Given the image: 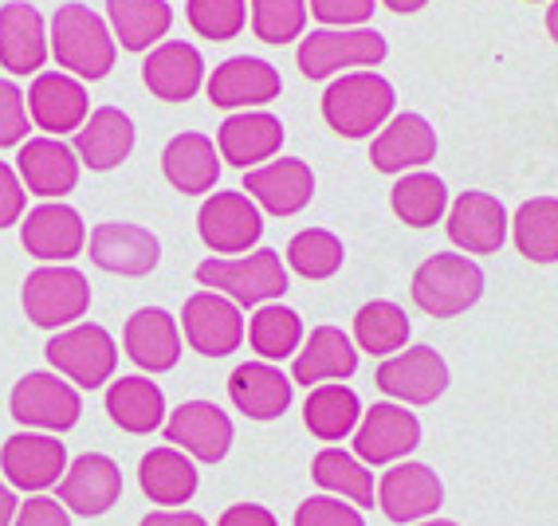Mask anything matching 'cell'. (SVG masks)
I'll use <instances>...</instances> for the list:
<instances>
[{"label":"cell","instance_id":"cell-18","mask_svg":"<svg viewBox=\"0 0 558 526\" xmlns=\"http://www.w3.org/2000/svg\"><path fill=\"white\" fill-rule=\"evenodd\" d=\"M80 154L63 138H28L16 154V178L24 181V189L36 193L44 200H63L75 185H80Z\"/></svg>","mask_w":558,"mask_h":526},{"label":"cell","instance_id":"cell-10","mask_svg":"<svg viewBox=\"0 0 558 526\" xmlns=\"http://www.w3.org/2000/svg\"><path fill=\"white\" fill-rule=\"evenodd\" d=\"M197 232L217 256H240L264 236V217L248 193H209L197 212Z\"/></svg>","mask_w":558,"mask_h":526},{"label":"cell","instance_id":"cell-53","mask_svg":"<svg viewBox=\"0 0 558 526\" xmlns=\"http://www.w3.org/2000/svg\"><path fill=\"white\" fill-rule=\"evenodd\" d=\"M381 4H386V9H393V12H401V16H405V12H417V9H425V4H429V0H381Z\"/></svg>","mask_w":558,"mask_h":526},{"label":"cell","instance_id":"cell-52","mask_svg":"<svg viewBox=\"0 0 558 526\" xmlns=\"http://www.w3.org/2000/svg\"><path fill=\"white\" fill-rule=\"evenodd\" d=\"M21 503H16V491L9 487V479H0V526H12Z\"/></svg>","mask_w":558,"mask_h":526},{"label":"cell","instance_id":"cell-35","mask_svg":"<svg viewBox=\"0 0 558 526\" xmlns=\"http://www.w3.org/2000/svg\"><path fill=\"white\" fill-rule=\"evenodd\" d=\"M107 21L114 44L126 51H154L170 32L173 9L166 0H107Z\"/></svg>","mask_w":558,"mask_h":526},{"label":"cell","instance_id":"cell-19","mask_svg":"<svg viewBox=\"0 0 558 526\" xmlns=\"http://www.w3.org/2000/svg\"><path fill=\"white\" fill-rule=\"evenodd\" d=\"M244 193L271 217H295L315 197V173L303 158H279L244 173Z\"/></svg>","mask_w":558,"mask_h":526},{"label":"cell","instance_id":"cell-27","mask_svg":"<svg viewBox=\"0 0 558 526\" xmlns=\"http://www.w3.org/2000/svg\"><path fill=\"white\" fill-rule=\"evenodd\" d=\"M122 346H126V358L138 369H146V374H166V369H173L181 358L178 318L161 307L134 310V315L126 318V330H122Z\"/></svg>","mask_w":558,"mask_h":526},{"label":"cell","instance_id":"cell-44","mask_svg":"<svg viewBox=\"0 0 558 526\" xmlns=\"http://www.w3.org/2000/svg\"><path fill=\"white\" fill-rule=\"evenodd\" d=\"M185 21L205 40H232L248 24V0H190Z\"/></svg>","mask_w":558,"mask_h":526},{"label":"cell","instance_id":"cell-30","mask_svg":"<svg viewBox=\"0 0 558 526\" xmlns=\"http://www.w3.org/2000/svg\"><path fill=\"white\" fill-rule=\"evenodd\" d=\"M359 369V346L354 338L339 327H315L295 354L291 366V381L295 386H319V381H347Z\"/></svg>","mask_w":558,"mask_h":526},{"label":"cell","instance_id":"cell-6","mask_svg":"<svg viewBox=\"0 0 558 526\" xmlns=\"http://www.w3.org/2000/svg\"><path fill=\"white\" fill-rule=\"evenodd\" d=\"M24 310L36 327L68 330L90 310V283L80 268L44 264L24 279Z\"/></svg>","mask_w":558,"mask_h":526},{"label":"cell","instance_id":"cell-46","mask_svg":"<svg viewBox=\"0 0 558 526\" xmlns=\"http://www.w3.org/2000/svg\"><path fill=\"white\" fill-rule=\"evenodd\" d=\"M28 142V102L12 79H0V149Z\"/></svg>","mask_w":558,"mask_h":526},{"label":"cell","instance_id":"cell-5","mask_svg":"<svg viewBox=\"0 0 558 526\" xmlns=\"http://www.w3.org/2000/svg\"><path fill=\"white\" fill-rule=\"evenodd\" d=\"M44 354L60 378L80 389H102L107 381H114V366H119V346L99 322H75V327L60 330L44 346Z\"/></svg>","mask_w":558,"mask_h":526},{"label":"cell","instance_id":"cell-13","mask_svg":"<svg viewBox=\"0 0 558 526\" xmlns=\"http://www.w3.org/2000/svg\"><path fill=\"white\" fill-rule=\"evenodd\" d=\"M440 503H445V484L429 464L405 460L378 479V506L389 523H425L429 515H437Z\"/></svg>","mask_w":558,"mask_h":526},{"label":"cell","instance_id":"cell-43","mask_svg":"<svg viewBox=\"0 0 558 526\" xmlns=\"http://www.w3.org/2000/svg\"><path fill=\"white\" fill-rule=\"evenodd\" d=\"M252 4V32L264 44H291L303 36L307 24V0H248Z\"/></svg>","mask_w":558,"mask_h":526},{"label":"cell","instance_id":"cell-49","mask_svg":"<svg viewBox=\"0 0 558 526\" xmlns=\"http://www.w3.org/2000/svg\"><path fill=\"white\" fill-rule=\"evenodd\" d=\"M24 205H28V189L24 181L16 178V169L9 161H0V229H9L24 217Z\"/></svg>","mask_w":558,"mask_h":526},{"label":"cell","instance_id":"cell-15","mask_svg":"<svg viewBox=\"0 0 558 526\" xmlns=\"http://www.w3.org/2000/svg\"><path fill=\"white\" fill-rule=\"evenodd\" d=\"M421 444V420L413 413H405V405L393 401H378L374 408H366L354 428V456L362 464H401V460Z\"/></svg>","mask_w":558,"mask_h":526},{"label":"cell","instance_id":"cell-33","mask_svg":"<svg viewBox=\"0 0 558 526\" xmlns=\"http://www.w3.org/2000/svg\"><path fill=\"white\" fill-rule=\"evenodd\" d=\"M142 496L158 506H185L197 496V464L178 448H150L138 464Z\"/></svg>","mask_w":558,"mask_h":526},{"label":"cell","instance_id":"cell-37","mask_svg":"<svg viewBox=\"0 0 558 526\" xmlns=\"http://www.w3.org/2000/svg\"><path fill=\"white\" fill-rule=\"evenodd\" d=\"M389 205H393V217L409 229H429L437 224L445 212H449V189L445 181L429 169H413V173H401L398 185L389 189Z\"/></svg>","mask_w":558,"mask_h":526},{"label":"cell","instance_id":"cell-45","mask_svg":"<svg viewBox=\"0 0 558 526\" xmlns=\"http://www.w3.org/2000/svg\"><path fill=\"white\" fill-rule=\"evenodd\" d=\"M295 526H366L359 506L335 496H311L295 506Z\"/></svg>","mask_w":558,"mask_h":526},{"label":"cell","instance_id":"cell-2","mask_svg":"<svg viewBox=\"0 0 558 526\" xmlns=\"http://www.w3.org/2000/svg\"><path fill=\"white\" fill-rule=\"evenodd\" d=\"M393 83L378 71H350L323 90V119L342 138H369L393 119Z\"/></svg>","mask_w":558,"mask_h":526},{"label":"cell","instance_id":"cell-48","mask_svg":"<svg viewBox=\"0 0 558 526\" xmlns=\"http://www.w3.org/2000/svg\"><path fill=\"white\" fill-rule=\"evenodd\" d=\"M12 526H71V511L51 496H28V503H21Z\"/></svg>","mask_w":558,"mask_h":526},{"label":"cell","instance_id":"cell-16","mask_svg":"<svg viewBox=\"0 0 558 526\" xmlns=\"http://www.w3.org/2000/svg\"><path fill=\"white\" fill-rule=\"evenodd\" d=\"M28 119L48 134V138H63L71 130H80L90 114V99L83 79L68 75V71H40L32 79L28 95Z\"/></svg>","mask_w":558,"mask_h":526},{"label":"cell","instance_id":"cell-32","mask_svg":"<svg viewBox=\"0 0 558 526\" xmlns=\"http://www.w3.org/2000/svg\"><path fill=\"white\" fill-rule=\"evenodd\" d=\"M130 149H134V122L119 107L90 110L87 122L75 130V154H80V166H87L90 173H107V169L122 166Z\"/></svg>","mask_w":558,"mask_h":526},{"label":"cell","instance_id":"cell-47","mask_svg":"<svg viewBox=\"0 0 558 526\" xmlns=\"http://www.w3.org/2000/svg\"><path fill=\"white\" fill-rule=\"evenodd\" d=\"M311 12L323 24H339V28H362L374 16V0H311Z\"/></svg>","mask_w":558,"mask_h":526},{"label":"cell","instance_id":"cell-24","mask_svg":"<svg viewBox=\"0 0 558 526\" xmlns=\"http://www.w3.org/2000/svg\"><path fill=\"white\" fill-rule=\"evenodd\" d=\"M433 158H437V130L413 110L393 114L369 142V161L378 173H405V169L413 173Z\"/></svg>","mask_w":558,"mask_h":526},{"label":"cell","instance_id":"cell-20","mask_svg":"<svg viewBox=\"0 0 558 526\" xmlns=\"http://www.w3.org/2000/svg\"><path fill=\"white\" fill-rule=\"evenodd\" d=\"M122 499V467L102 452H87L68 464L60 479V503L71 515L99 518Z\"/></svg>","mask_w":558,"mask_h":526},{"label":"cell","instance_id":"cell-11","mask_svg":"<svg viewBox=\"0 0 558 526\" xmlns=\"http://www.w3.org/2000/svg\"><path fill=\"white\" fill-rule=\"evenodd\" d=\"M0 472H4L12 491L44 496L68 472V448L51 432H16L0 448Z\"/></svg>","mask_w":558,"mask_h":526},{"label":"cell","instance_id":"cell-42","mask_svg":"<svg viewBox=\"0 0 558 526\" xmlns=\"http://www.w3.org/2000/svg\"><path fill=\"white\" fill-rule=\"evenodd\" d=\"M342 259H347V248H342V240L327 229H303V232H295L288 244L291 271H300L303 279H330L342 268Z\"/></svg>","mask_w":558,"mask_h":526},{"label":"cell","instance_id":"cell-14","mask_svg":"<svg viewBox=\"0 0 558 526\" xmlns=\"http://www.w3.org/2000/svg\"><path fill=\"white\" fill-rule=\"evenodd\" d=\"M374 381L401 405H433L449 389V366L433 346H409L381 362Z\"/></svg>","mask_w":558,"mask_h":526},{"label":"cell","instance_id":"cell-28","mask_svg":"<svg viewBox=\"0 0 558 526\" xmlns=\"http://www.w3.org/2000/svg\"><path fill=\"white\" fill-rule=\"evenodd\" d=\"M142 83L154 90V99L185 102L193 99L205 83V60L201 51L185 40H161L158 48L142 60Z\"/></svg>","mask_w":558,"mask_h":526},{"label":"cell","instance_id":"cell-40","mask_svg":"<svg viewBox=\"0 0 558 526\" xmlns=\"http://www.w3.org/2000/svg\"><path fill=\"white\" fill-rule=\"evenodd\" d=\"M409 330L413 327L398 303L374 298V303H362L354 315V346L374 354V358H393L409 342Z\"/></svg>","mask_w":558,"mask_h":526},{"label":"cell","instance_id":"cell-3","mask_svg":"<svg viewBox=\"0 0 558 526\" xmlns=\"http://www.w3.org/2000/svg\"><path fill=\"white\" fill-rule=\"evenodd\" d=\"M197 283L205 291L232 298L236 307H264L288 291V268L279 252L259 248L236 259H205L197 264Z\"/></svg>","mask_w":558,"mask_h":526},{"label":"cell","instance_id":"cell-21","mask_svg":"<svg viewBox=\"0 0 558 526\" xmlns=\"http://www.w3.org/2000/svg\"><path fill=\"white\" fill-rule=\"evenodd\" d=\"M21 244L28 256L44 259V264H68L87 248V229H83V217L71 205L44 200L24 217Z\"/></svg>","mask_w":558,"mask_h":526},{"label":"cell","instance_id":"cell-9","mask_svg":"<svg viewBox=\"0 0 558 526\" xmlns=\"http://www.w3.org/2000/svg\"><path fill=\"white\" fill-rule=\"evenodd\" d=\"M161 428H166L170 448L185 452L193 464H220L229 456L232 437H236L229 413L217 408L213 401H181Z\"/></svg>","mask_w":558,"mask_h":526},{"label":"cell","instance_id":"cell-12","mask_svg":"<svg viewBox=\"0 0 558 526\" xmlns=\"http://www.w3.org/2000/svg\"><path fill=\"white\" fill-rule=\"evenodd\" d=\"M181 330H185V342L205 358H229L248 334L240 307L232 298L217 295V291H197V295L185 298Z\"/></svg>","mask_w":558,"mask_h":526},{"label":"cell","instance_id":"cell-8","mask_svg":"<svg viewBox=\"0 0 558 526\" xmlns=\"http://www.w3.org/2000/svg\"><path fill=\"white\" fill-rule=\"evenodd\" d=\"M386 60V36L374 28H319L303 36L295 63L307 79H330L342 68H378Z\"/></svg>","mask_w":558,"mask_h":526},{"label":"cell","instance_id":"cell-39","mask_svg":"<svg viewBox=\"0 0 558 526\" xmlns=\"http://www.w3.org/2000/svg\"><path fill=\"white\" fill-rule=\"evenodd\" d=\"M519 256L531 264H555L558 259V197H531L511 217Z\"/></svg>","mask_w":558,"mask_h":526},{"label":"cell","instance_id":"cell-31","mask_svg":"<svg viewBox=\"0 0 558 526\" xmlns=\"http://www.w3.org/2000/svg\"><path fill=\"white\" fill-rule=\"evenodd\" d=\"M161 173H166V181H170L178 193H185V197L213 193L220 181L217 142L197 134V130H185V134L170 138V146L161 149Z\"/></svg>","mask_w":558,"mask_h":526},{"label":"cell","instance_id":"cell-7","mask_svg":"<svg viewBox=\"0 0 558 526\" xmlns=\"http://www.w3.org/2000/svg\"><path fill=\"white\" fill-rule=\"evenodd\" d=\"M9 408L28 432H68V428L80 425L83 397L68 378L36 369V374H24L12 386Z\"/></svg>","mask_w":558,"mask_h":526},{"label":"cell","instance_id":"cell-25","mask_svg":"<svg viewBox=\"0 0 558 526\" xmlns=\"http://www.w3.org/2000/svg\"><path fill=\"white\" fill-rule=\"evenodd\" d=\"M283 146V122L268 110H240L229 114L217 130V154L220 161H229L236 169H256L259 161H268Z\"/></svg>","mask_w":558,"mask_h":526},{"label":"cell","instance_id":"cell-55","mask_svg":"<svg viewBox=\"0 0 558 526\" xmlns=\"http://www.w3.org/2000/svg\"><path fill=\"white\" fill-rule=\"evenodd\" d=\"M413 526H460V523H449V518H425V523H413Z\"/></svg>","mask_w":558,"mask_h":526},{"label":"cell","instance_id":"cell-29","mask_svg":"<svg viewBox=\"0 0 558 526\" xmlns=\"http://www.w3.org/2000/svg\"><path fill=\"white\" fill-rule=\"evenodd\" d=\"M291 389H295V381L279 366H271V362H244V366L232 369L229 401L248 420H276L288 413Z\"/></svg>","mask_w":558,"mask_h":526},{"label":"cell","instance_id":"cell-51","mask_svg":"<svg viewBox=\"0 0 558 526\" xmlns=\"http://www.w3.org/2000/svg\"><path fill=\"white\" fill-rule=\"evenodd\" d=\"M138 526H209L197 511H150Z\"/></svg>","mask_w":558,"mask_h":526},{"label":"cell","instance_id":"cell-54","mask_svg":"<svg viewBox=\"0 0 558 526\" xmlns=\"http://www.w3.org/2000/svg\"><path fill=\"white\" fill-rule=\"evenodd\" d=\"M547 32L555 36V44H558V0H550V9H547Z\"/></svg>","mask_w":558,"mask_h":526},{"label":"cell","instance_id":"cell-23","mask_svg":"<svg viewBox=\"0 0 558 526\" xmlns=\"http://www.w3.org/2000/svg\"><path fill=\"white\" fill-rule=\"evenodd\" d=\"M209 90V102L220 110H248V107H264V102L279 99L283 79L268 60H256V56H232V60L217 63L205 83Z\"/></svg>","mask_w":558,"mask_h":526},{"label":"cell","instance_id":"cell-41","mask_svg":"<svg viewBox=\"0 0 558 526\" xmlns=\"http://www.w3.org/2000/svg\"><path fill=\"white\" fill-rule=\"evenodd\" d=\"M248 346L259 354V362H283L291 354H300L303 346V318L291 307H279V303H264L256 307L248 322Z\"/></svg>","mask_w":558,"mask_h":526},{"label":"cell","instance_id":"cell-38","mask_svg":"<svg viewBox=\"0 0 558 526\" xmlns=\"http://www.w3.org/2000/svg\"><path fill=\"white\" fill-rule=\"evenodd\" d=\"M311 479L335 499H347L362 511V506H374L378 491H374V476L359 456H350L342 448H323L319 456L311 460Z\"/></svg>","mask_w":558,"mask_h":526},{"label":"cell","instance_id":"cell-50","mask_svg":"<svg viewBox=\"0 0 558 526\" xmlns=\"http://www.w3.org/2000/svg\"><path fill=\"white\" fill-rule=\"evenodd\" d=\"M217 526H279L276 515H271L268 506L259 503H232L225 515L217 518Z\"/></svg>","mask_w":558,"mask_h":526},{"label":"cell","instance_id":"cell-22","mask_svg":"<svg viewBox=\"0 0 558 526\" xmlns=\"http://www.w3.org/2000/svg\"><path fill=\"white\" fill-rule=\"evenodd\" d=\"M445 229H449V240L460 252H469V256H492V252L504 248L511 220H508V209H504L492 193L469 189L449 205V224H445Z\"/></svg>","mask_w":558,"mask_h":526},{"label":"cell","instance_id":"cell-17","mask_svg":"<svg viewBox=\"0 0 558 526\" xmlns=\"http://www.w3.org/2000/svg\"><path fill=\"white\" fill-rule=\"evenodd\" d=\"M90 264L110 276H150L161 259V244L150 229L142 224H130V220H107L99 229L90 232L87 240Z\"/></svg>","mask_w":558,"mask_h":526},{"label":"cell","instance_id":"cell-1","mask_svg":"<svg viewBox=\"0 0 558 526\" xmlns=\"http://www.w3.org/2000/svg\"><path fill=\"white\" fill-rule=\"evenodd\" d=\"M51 56L75 79H107L119 56V44L110 36V24L87 4H60L48 28Z\"/></svg>","mask_w":558,"mask_h":526},{"label":"cell","instance_id":"cell-36","mask_svg":"<svg viewBox=\"0 0 558 526\" xmlns=\"http://www.w3.org/2000/svg\"><path fill=\"white\" fill-rule=\"evenodd\" d=\"M359 420H362V401H359V393L350 386H342V381L315 386L307 405H303V425L311 428V437L327 440V444L354 437Z\"/></svg>","mask_w":558,"mask_h":526},{"label":"cell","instance_id":"cell-34","mask_svg":"<svg viewBox=\"0 0 558 526\" xmlns=\"http://www.w3.org/2000/svg\"><path fill=\"white\" fill-rule=\"evenodd\" d=\"M107 413L122 432L146 437L166 425V397L150 378L130 374V378H114L107 386Z\"/></svg>","mask_w":558,"mask_h":526},{"label":"cell","instance_id":"cell-26","mask_svg":"<svg viewBox=\"0 0 558 526\" xmlns=\"http://www.w3.org/2000/svg\"><path fill=\"white\" fill-rule=\"evenodd\" d=\"M48 51V24L36 4L12 0L0 9V68L9 75H40Z\"/></svg>","mask_w":558,"mask_h":526},{"label":"cell","instance_id":"cell-4","mask_svg":"<svg viewBox=\"0 0 558 526\" xmlns=\"http://www.w3.org/2000/svg\"><path fill=\"white\" fill-rule=\"evenodd\" d=\"M413 303L433 318H457L469 307H476L484 295V271L469 256L457 252H437L413 271Z\"/></svg>","mask_w":558,"mask_h":526}]
</instances>
